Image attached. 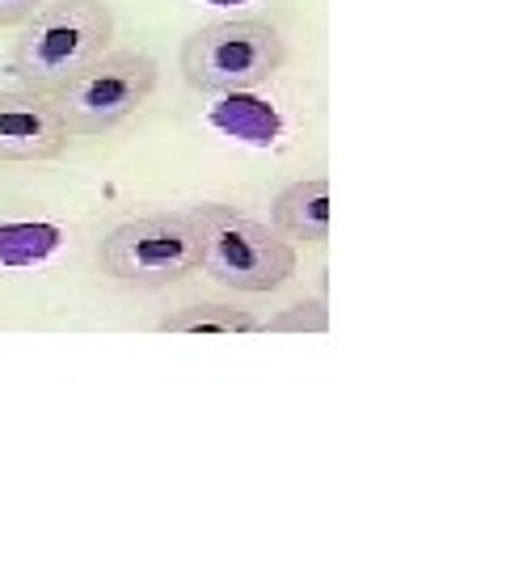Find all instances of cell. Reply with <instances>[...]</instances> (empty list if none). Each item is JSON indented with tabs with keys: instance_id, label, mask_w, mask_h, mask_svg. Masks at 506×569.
Segmentation results:
<instances>
[{
	"instance_id": "7a4b0ae2",
	"label": "cell",
	"mask_w": 506,
	"mask_h": 569,
	"mask_svg": "<svg viewBox=\"0 0 506 569\" xmlns=\"http://www.w3.org/2000/svg\"><path fill=\"white\" fill-rule=\"evenodd\" d=\"M287 63V39L279 26L266 18H224L199 26L182 42L186 84L195 93L220 98V93H241V89H262Z\"/></svg>"
},
{
	"instance_id": "4fadbf2b",
	"label": "cell",
	"mask_w": 506,
	"mask_h": 569,
	"mask_svg": "<svg viewBox=\"0 0 506 569\" xmlns=\"http://www.w3.org/2000/svg\"><path fill=\"white\" fill-rule=\"evenodd\" d=\"M211 4H241V0H211Z\"/></svg>"
},
{
	"instance_id": "7c38bea8",
	"label": "cell",
	"mask_w": 506,
	"mask_h": 569,
	"mask_svg": "<svg viewBox=\"0 0 506 569\" xmlns=\"http://www.w3.org/2000/svg\"><path fill=\"white\" fill-rule=\"evenodd\" d=\"M42 4H47V0H0V30H4V26H26Z\"/></svg>"
},
{
	"instance_id": "30bf717a",
	"label": "cell",
	"mask_w": 506,
	"mask_h": 569,
	"mask_svg": "<svg viewBox=\"0 0 506 569\" xmlns=\"http://www.w3.org/2000/svg\"><path fill=\"white\" fill-rule=\"evenodd\" d=\"M63 244V228L39 220H4L0 224V266H42Z\"/></svg>"
},
{
	"instance_id": "3957f363",
	"label": "cell",
	"mask_w": 506,
	"mask_h": 569,
	"mask_svg": "<svg viewBox=\"0 0 506 569\" xmlns=\"http://www.w3.org/2000/svg\"><path fill=\"white\" fill-rule=\"evenodd\" d=\"M202 224V274L228 291L266 296L296 279V241H287L275 224L249 220L237 207L202 203L190 207Z\"/></svg>"
},
{
	"instance_id": "277c9868",
	"label": "cell",
	"mask_w": 506,
	"mask_h": 569,
	"mask_svg": "<svg viewBox=\"0 0 506 569\" xmlns=\"http://www.w3.org/2000/svg\"><path fill=\"white\" fill-rule=\"evenodd\" d=\"M101 270L127 287H173L202 270V224L195 211H152L122 220L98 244Z\"/></svg>"
},
{
	"instance_id": "ba28073f",
	"label": "cell",
	"mask_w": 506,
	"mask_h": 569,
	"mask_svg": "<svg viewBox=\"0 0 506 569\" xmlns=\"http://www.w3.org/2000/svg\"><path fill=\"white\" fill-rule=\"evenodd\" d=\"M211 122L224 136L245 140L254 148H270L284 136V114L270 102L258 98V89H241V93H220V102L211 106Z\"/></svg>"
},
{
	"instance_id": "52a82bcc",
	"label": "cell",
	"mask_w": 506,
	"mask_h": 569,
	"mask_svg": "<svg viewBox=\"0 0 506 569\" xmlns=\"http://www.w3.org/2000/svg\"><path fill=\"white\" fill-rule=\"evenodd\" d=\"M270 224L296 244H325L329 241V182L300 178L284 186L270 207Z\"/></svg>"
},
{
	"instance_id": "8992f818",
	"label": "cell",
	"mask_w": 506,
	"mask_h": 569,
	"mask_svg": "<svg viewBox=\"0 0 506 569\" xmlns=\"http://www.w3.org/2000/svg\"><path fill=\"white\" fill-rule=\"evenodd\" d=\"M72 131L51 93L34 89H0V161H56L68 152Z\"/></svg>"
},
{
	"instance_id": "6da1fadb",
	"label": "cell",
	"mask_w": 506,
	"mask_h": 569,
	"mask_svg": "<svg viewBox=\"0 0 506 569\" xmlns=\"http://www.w3.org/2000/svg\"><path fill=\"white\" fill-rule=\"evenodd\" d=\"M115 42V9L106 0H47L21 26L9 51L13 81L34 93H56Z\"/></svg>"
},
{
	"instance_id": "8fae6325",
	"label": "cell",
	"mask_w": 506,
	"mask_h": 569,
	"mask_svg": "<svg viewBox=\"0 0 506 569\" xmlns=\"http://www.w3.org/2000/svg\"><path fill=\"white\" fill-rule=\"evenodd\" d=\"M329 329V308L325 300H296V305L279 308L275 317L262 321V333H325Z\"/></svg>"
},
{
	"instance_id": "5b68a950",
	"label": "cell",
	"mask_w": 506,
	"mask_h": 569,
	"mask_svg": "<svg viewBox=\"0 0 506 569\" xmlns=\"http://www.w3.org/2000/svg\"><path fill=\"white\" fill-rule=\"evenodd\" d=\"M161 81V68L143 51H106L81 68L72 81L56 89L51 98L60 106L72 140L110 136L115 127L131 119Z\"/></svg>"
},
{
	"instance_id": "9c48e42d",
	"label": "cell",
	"mask_w": 506,
	"mask_h": 569,
	"mask_svg": "<svg viewBox=\"0 0 506 569\" xmlns=\"http://www.w3.org/2000/svg\"><path fill=\"white\" fill-rule=\"evenodd\" d=\"M161 333H211V338H228V333H262V317L254 308L224 305V300H195V305L173 308L169 317L157 321Z\"/></svg>"
}]
</instances>
